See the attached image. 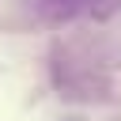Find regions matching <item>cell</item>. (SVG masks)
<instances>
[{
	"label": "cell",
	"mask_w": 121,
	"mask_h": 121,
	"mask_svg": "<svg viewBox=\"0 0 121 121\" xmlns=\"http://www.w3.org/2000/svg\"><path fill=\"white\" fill-rule=\"evenodd\" d=\"M42 19L64 23V19H106L113 15L117 0H30Z\"/></svg>",
	"instance_id": "obj_1"
}]
</instances>
